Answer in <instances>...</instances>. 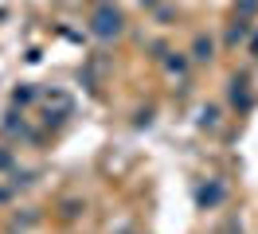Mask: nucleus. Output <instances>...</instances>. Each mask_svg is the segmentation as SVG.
<instances>
[{
    "mask_svg": "<svg viewBox=\"0 0 258 234\" xmlns=\"http://www.w3.org/2000/svg\"><path fill=\"white\" fill-rule=\"evenodd\" d=\"M121 12L113 8V4H98L94 8V20H90V31H94L98 39H117L121 35Z\"/></svg>",
    "mask_w": 258,
    "mask_h": 234,
    "instance_id": "f257e3e1",
    "label": "nucleus"
},
{
    "mask_svg": "<svg viewBox=\"0 0 258 234\" xmlns=\"http://www.w3.org/2000/svg\"><path fill=\"white\" fill-rule=\"evenodd\" d=\"M231 106L242 109V113L254 106V98H250V86H246V78H235V82H231Z\"/></svg>",
    "mask_w": 258,
    "mask_h": 234,
    "instance_id": "f03ea898",
    "label": "nucleus"
},
{
    "mask_svg": "<svg viewBox=\"0 0 258 234\" xmlns=\"http://www.w3.org/2000/svg\"><path fill=\"white\" fill-rule=\"evenodd\" d=\"M211 55H215V43H211L208 35H196V43H192V59H196V62H208Z\"/></svg>",
    "mask_w": 258,
    "mask_h": 234,
    "instance_id": "7ed1b4c3",
    "label": "nucleus"
},
{
    "mask_svg": "<svg viewBox=\"0 0 258 234\" xmlns=\"http://www.w3.org/2000/svg\"><path fill=\"white\" fill-rule=\"evenodd\" d=\"M200 203H204V207H215V203H223V187H219V184L200 187Z\"/></svg>",
    "mask_w": 258,
    "mask_h": 234,
    "instance_id": "20e7f679",
    "label": "nucleus"
},
{
    "mask_svg": "<svg viewBox=\"0 0 258 234\" xmlns=\"http://www.w3.org/2000/svg\"><path fill=\"white\" fill-rule=\"evenodd\" d=\"M246 35H250V24H246V20H239V24H235V28L227 31V43H231V47H239L242 39H246Z\"/></svg>",
    "mask_w": 258,
    "mask_h": 234,
    "instance_id": "39448f33",
    "label": "nucleus"
},
{
    "mask_svg": "<svg viewBox=\"0 0 258 234\" xmlns=\"http://www.w3.org/2000/svg\"><path fill=\"white\" fill-rule=\"evenodd\" d=\"M12 102H16V106H32L35 90H32V86H16V90H12Z\"/></svg>",
    "mask_w": 258,
    "mask_h": 234,
    "instance_id": "423d86ee",
    "label": "nucleus"
},
{
    "mask_svg": "<svg viewBox=\"0 0 258 234\" xmlns=\"http://www.w3.org/2000/svg\"><path fill=\"white\" fill-rule=\"evenodd\" d=\"M164 66H168V74H184V70H188V59H184V55H168Z\"/></svg>",
    "mask_w": 258,
    "mask_h": 234,
    "instance_id": "0eeeda50",
    "label": "nucleus"
},
{
    "mask_svg": "<svg viewBox=\"0 0 258 234\" xmlns=\"http://www.w3.org/2000/svg\"><path fill=\"white\" fill-rule=\"evenodd\" d=\"M200 125H208V129H215V125H219V109H215V106H208L204 113H200Z\"/></svg>",
    "mask_w": 258,
    "mask_h": 234,
    "instance_id": "6e6552de",
    "label": "nucleus"
},
{
    "mask_svg": "<svg viewBox=\"0 0 258 234\" xmlns=\"http://www.w3.org/2000/svg\"><path fill=\"white\" fill-rule=\"evenodd\" d=\"M0 168H12V152L8 148H0Z\"/></svg>",
    "mask_w": 258,
    "mask_h": 234,
    "instance_id": "1a4fd4ad",
    "label": "nucleus"
},
{
    "mask_svg": "<svg viewBox=\"0 0 258 234\" xmlns=\"http://www.w3.org/2000/svg\"><path fill=\"white\" fill-rule=\"evenodd\" d=\"M239 8H242V12H246V16H250V12H254V8H258V0H242Z\"/></svg>",
    "mask_w": 258,
    "mask_h": 234,
    "instance_id": "9d476101",
    "label": "nucleus"
}]
</instances>
